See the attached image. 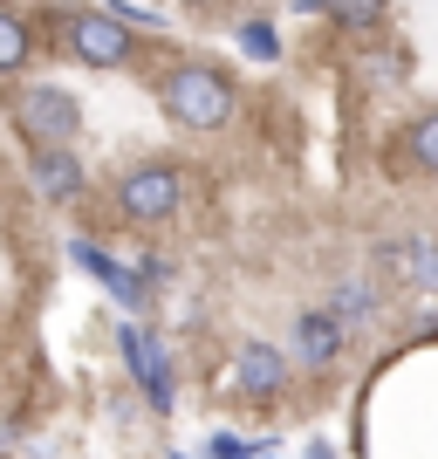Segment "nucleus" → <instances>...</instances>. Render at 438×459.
Wrapping results in <instances>:
<instances>
[{
    "mask_svg": "<svg viewBox=\"0 0 438 459\" xmlns=\"http://www.w3.org/2000/svg\"><path fill=\"white\" fill-rule=\"evenodd\" d=\"M28 186H35L41 206H76L90 192V172H82L76 152H28Z\"/></svg>",
    "mask_w": 438,
    "mask_h": 459,
    "instance_id": "nucleus-7",
    "label": "nucleus"
},
{
    "mask_svg": "<svg viewBox=\"0 0 438 459\" xmlns=\"http://www.w3.org/2000/svg\"><path fill=\"white\" fill-rule=\"evenodd\" d=\"M343 343H349V329L336 323L329 308H302L295 329H288V357H295L308 377H329V370L343 364Z\"/></svg>",
    "mask_w": 438,
    "mask_h": 459,
    "instance_id": "nucleus-6",
    "label": "nucleus"
},
{
    "mask_svg": "<svg viewBox=\"0 0 438 459\" xmlns=\"http://www.w3.org/2000/svg\"><path fill=\"white\" fill-rule=\"evenodd\" d=\"M69 254H76V268H90V274H96L103 288H110V295H116L124 308H137V316L151 308V281H144V274H131L124 261H110V254H103V247H90V240H76Z\"/></svg>",
    "mask_w": 438,
    "mask_h": 459,
    "instance_id": "nucleus-9",
    "label": "nucleus"
},
{
    "mask_svg": "<svg viewBox=\"0 0 438 459\" xmlns=\"http://www.w3.org/2000/svg\"><path fill=\"white\" fill-rule=\"evenodd\" d=\"M233 391H240V398H281L288 391V350L240 343L233 350Z\"/></svg>",
    "mask_w": 438,
    "mask_h": 459,
    "instance_id": "nucleus-8",
    "label": "nucleus"
},
{
    "mask_svg": "<svg viewBox=\"0 0 438 459\" xmlns=\"http://www.w3.org/2000/svg\"><path fill=\"white\" fill-rule=\"evenodd\" d=\"M116 350H124V370L144 384V398H151L158 419H165V411H178V377H172V350H165V336H151V329H137V323H124Z\"/></svg>",
    "mask_w": 438,
    "mask_h": 459,
    "instance_id": "nucleus-5",
    "label": "nucleus"
},
{
    "mask_svg": "<svg viewBox=\"0 0 438 459\" xmlns=\"http://www.w3.org/2000/svg\"><path fill=\"white\" fill-rule=\"evenodd\" d=\"M308 459H336V453H329V446H315V453H308Z\"/></svg>",
    "mask_w": 438,
    "mask_h": 459,
    "instance_id": "nucleus-17",
    "label": "nucleus"
},
{
    "mask_svg": "<svg viewBox=\"0 0 438 459\" xmlns=\"http://www.w3.org/2000/svg\"><path fill=\"white\" fill-rule=\"evenodd\" d=\"M158 110L172 117L178 131H227L233 124V82L206 62H172L158 76Z\"/></svg>",
    "mask_w": 438,
    "mask_h": 459,
    "instance_id": "nucleus-1",
    "label": "nucleus"
},
{
    "mask_svg": "<svg viewBox=\"0 0 438 459\" xmlns=\"http://www.w3.org/2000/svg\"><path fill=\"white\" fill-rule=\"evenodd\" d=\"M391 261H398V274L438 288V240H398V247H391Z\"/></svg>",
    "mask_w": 438,
    "mask_h": 459,
    "instance_id": "nucleus-13",
    "label": "nucleus"
},
{
    "mask_svg": "<svg viewBox=\"0 0 438 459\" xmlns=\"http://www.w3.org/2000/svg\"><path fill=\"white\" fill-rule=\"evenodd\" d=\"M110 199H116L124 227H158V220H172L185 206V172H178L172 158H144V165H131L110 186Z\"/></svg>",
    "mask_w": 438,
    "mask_h": 459,
    "instance_id": "nucleus-3",
    "label": "nucleus"
},
{
    "mask_svg": "<svg viewBox=\"0 0 438 459\" xmlns=\"http://www.w3.org/2000/svg\"><path fill=\"white\" fill-rule=\"evenodd\" d=\"M404 152H411V165H418V172L438 178V110H425V117H411V124H404Z\"/></svg>",
    "mask_w": 438,
    "mask_h": 459,
    "instance_id": "nucleus-12",
    "label": "nucleus"
},
{
    "mask_svg": "<svg viewBox=\"0 0 438 459\" xmlns=\"http://www.w3.org/2000/svg\"><path fill=\"white\" fill-rule=\"evenodd\" d=\"M62 48L76 62H90V69H124L137 56V35L110 7H76V14H62Z\"/></svg>",
    "mask_w": 438,
    "mask_h": 459,
    "instance_id": "nucleus-4",
    "label": "nucleus"
},
{
    "mask_svg": "<svg viewBox=\"0 0 438 459\" xmlns=\"http://www.w3.org/2000/svg\"><path fill=\"white\" fill-rule=\"evenodd\" d=\"M383 14H391V0H336V7H329V21L349 28V35H377Z\"/></svg>",
    "mask_w": 438,
    "mask_h": 459,
    "instance_id": "nucleus-14",
    "label": "nucleus"
},
{
    "mask_svg": "<svg viewBox=\"0 0 438 459\" xmlns=\"http://www.w3.org/2000/svg\"><path fill=\"white\" fill-rule=\"evenodd\" d=\"M28 56H35V28H28L14 7H0V76L28 69Z\"/></svg>",
    "mask_w": 438,
    "mask_h": 459,
    "instance_id": "nucleus-10",
    "label": "nucleus"
},
{
    "mask_svg": "<svg viewBox=\"0 0 438 459\" xmlns=\"http://www.w3.org/2000/svg\"><path fill=\"white\" fill-rule=\"evenodd\" d=\"M240 56H253V62H274L281 56V35H274V21H240Z\"/></svg>",
    "mask_w": 438,
    "mask_h": 459,
    "instance_id": "nucleus-15",
    "label": "nucleus"
},
{
    "mask_svg": "<svg viewBox=\"0 0 438 459\" xmlns=\"http://www.w3.org/2000/svg\"><path fill=\"white\" fill-rule=\"evenodd\" d=\"M329 316H336V323H370V316H377V288L370 281H336L329 288Z\"/></svg>",
    "mask_w": 438,
    "mask_h": 459,
    "instance_id": "nucleus-11",
    "label": "nucleus"
},
{
    "mask_svg": "<svg viewBox=\"0 0 438 459\" xmlns=\"http://www.w3.org/2000/svg\"><path fill=\"white\" fill-rule=\"evenodd\" d=\"M288 7H295V14H329L336 0H288Z\"/></svg>",
    "mask_w": 438,
    "mask_h": 459,
    "instance_id": "nucleus-16",
    "label": "nucleus"
},
{
    "mask_svg": "<svg viewBox=\"0 0 438 459\" xmlns=\"http://www.w3.org/2000/svg\"><path fill=\"white\" fill-rule=\"evenodd\" d=\"M7 124L21 131L28 152H76L82 103L62 90V82H14V96H7Z\"/></svg>",
    "mask_w": 438,
    "mask_h": 459,
    "instance_id": "nucleus-2",
    "label": "nucleus"
}]
</instances>
